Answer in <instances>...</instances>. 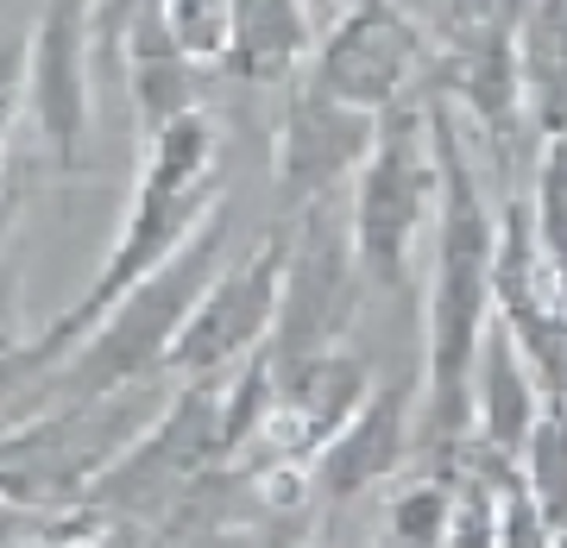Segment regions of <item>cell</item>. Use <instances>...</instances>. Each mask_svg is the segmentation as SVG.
Here are the masks:
<instances>
[{
  "mask_svg": "<svg viewBox=\"0 0 567 548\" xmlns=\"http://www.w3.org/2000/svg\"><path fill=\"white\" fill-rule=\"evenodd\" d=\"M284 278H290V227H271L252 252H227V265L208 278L196 316L183 322L171 365L183 379H215L221 365L259 353L278 328Z\"/></svg>",
  "mask_w": 567,
  "mask_h": 548,
  "instance_id": "5",
  "label": "cell"
},
{
  "mask_svg": "<svg viewBox=\"0 0 567 548\" xmlns=\"http://www.w3.org/2000/svg\"><path fill=\"white\" fill-rule=\"evenodd\" d=\"M20 203H25V164L13 152H0V246H7V227H13Z\"/></svg>",
  "mask_w": 567,
  "mask_h": 548,
  "instance_id": "18",
  "label": "cell"
},
{
  "mask_svg": "<svg viewBox=\"0 0 567 548\" xmlns=\"http://www.w3.org/2000/svg\"><path fill=\"white\" fill-rule=\"evenodd\" d=\"M309 7L303 0H234V39H227V70L252 82L290 76L309 51Z\"/></svg>",
  "mask_w": 567,
  "mask_h": 548,
  "instance_id": "11",
  "label": "cell"
},
{
  "mask_svg": "<svg viewBox=\"0 0 567 548\" xmlns=\"http://www.w3.org/2000/svg\"><path fill=\"white\" fill-rule=\"evenodd\" d=\"M447 524H454V486L447 479H416L391 505V542L398 548H447Z\"/></svg>",
  "mask_w": 567,
  "mask_h": 548,
  "instance_id": "15",
  "label": "cell"
},
{
  "mask_svg": "<svg viewBox=\"0 0 567 548\" xmlns=\"http://www.w3.org/2000/svg\"><path fill=\"white\" fill-rule=\"evenodd\" d=\"M536 246H543V265H548V285L561 290L567 303V133L548 139V158H543V183H536Z\"/></svg>",
  "mask_w": 567,
  "mask_h": 548,
  "instance_id": "13",
  "label": "cell"
},
{
  "mask_svg": "<svg viewBox=\"0 0 567 548\" xmlns=\"http://www.w3.org/2000/svg\"><path fill=\"white\" fill-rule=\"evenodd\" d=\"M410 416L416 410H410V391L398 379L372 385V397L353 410V423L309 461V492L322 505H347V498L372 492L379 479H391L410 461Z\"/></svg>",
  "mask_w": 567,
  "mask_h": 548,
  "instance_id": "9",
  "label": "cell"
},
{
  "mask_svg": "<svg viewBox=\"0 0 567 548\" xmlns=\"http://www.w3.org/2000/svg\"><path fill=\"white\" fill-rule=\"evenodd\" d=\"M517 473H524L529 498L543 505L548 524L567 529V404H543L524 454H517Z\"/></svg>",
  "mask_w": 567,
  "mask_h": 548,
  "instance_id": "12",
  "label": "cell"
},
{
  "mask_svg": "<svg viewBox=\"0 0 567 548\" xmlns=\"http://www.w3.org/2000/svg\"><path fill=\"white\" fill-rule=\"evenodd\" d=\"M429 139L442 164V196H435V271H429V360L423 397H416V442L429 454L461 447L473 435V365L498 316V215L486 203V183L466 158V145L447 126V102H429Z\"/></svg>",
  "mask_w": 567,
  "mask_h": 548,
  "instance_id": "1",
  "label": "cell"
},
{
  "mask_svg": "<svg viewBox=\"0 0 567 548\" xmlns=\"http://www.w3.org/2000/svg\"><path fill=\"white\" fill-rule=\"evenodd\" d=\"M164 32L177 39L183 58L196 63H227V39H234V0H158Z\"/></svg>",
  "mask_w": 567,
  "mask_h": 548,
  "instance_id": "14",
  "label": "cell"
},
{
  "mask_svg": "<svg viewBox=\"0 0 567 548\" xmlns=\"http://www.w3.org/2000/svg\"><path fill=\"white\" fill-rule=\"evenodd\" d=\"M435 196H442V164H435V139H429V114L416 126L404 107H385L379 114V139H372V152L360 164V189L347 203L365 285L404 290L410 240L429 221Z\"/></svg>",
  "mask_w": 567,
  "mask_h": 548,
  "instance_id": "3",
  "label": "cell"
},
{
  "mask_svg": "<svg viewBox=\"0 0 567 548\" xmlns=\"http://www.w3.org/2000/svg\"><path fill=\"white\" fill-rule=\"evenodd\" d=\"M353 290H360V246H353V215L341 196L303 208V227L290 234V278H284V309L271 328V365H290L328 353V341L353 322Z\"/></svg>",
  "mask_w": 567,
  "mask_h": 548,
  "instance_id": "4",
  "label": "cell"
},
{
  "mask_svg": "<svg viewBox=\"0 0 567 548\" xmlns=\"http://www.w3.org/2000/svg\"><path fill=\"white\" fill-rule=\"evenodd\" d=\"M492 479H498V548H555V524H548L543 505L529 498L524 473L492 467Z\"/></svg>",
  "mask_w": 567,
  "mask_h": 548,
  "instance_id": "16",
  "label": "cell"
},
{
  "mask_svg": "<svg viewBox=\"0 0 567 548\" xmlns=\"http://www.w3.org/2000/svg\"><path fill=\"white\" fill-rule=\"evenodd\" d=\"M379 139V114L328 95L316 76H297L290 102H284V121H278V196L284 208L322 203V196H341L353 170L365 164Z\"/></svg>",
  "mask_w": 567,
  "mask_h": 548,
  "instance_id": "6",
  "label": "cell"
},
{
  "mask_svg": "<svg viewBox=\"0 0 567 548\" xmlns=\"http://www.w3.org/2000/svg\"><path fill=\"white\" fill-rule=\"evenodd\" d=\"M365 397H372V365L360 353H347V347H328L316 360L278 372V404L265 416L259 442L278 454L284 467H309L353 423V410Z\"/></svg>",
  "mask_w": 567,
  "mask_h": 548,
  "instance_id": "7",
  "label": "cell"
},
{
  "mask_svg": "<svg viewBox=\"0 0 567 548\" xmlns=\"http://www.w3.org/2000/svg\"><path fill=\"white\" fill-rule=\"evenodd\" d=\"M543 385L529 372L517 334L505 328V316H492L486 341H480V365H473V435L486 442V454H524L529 428L543 416Z\"/></svg>",
  "mask_w": 567,
  "mask_h": 548,
  "instance_id": "10",
  "label": "cell"
},
{
  "mask_svg": "<svg viewBox=\"0 0 567 548\" xmlns=\"http://www.w3.org/2000/svg\"><path fill=\"white\" fill-rule=\"evenodd\" d=\"M303 7H309V25H334V20H347L360 0H303Z\"/></svg>",
  "mask_w": 567,
  "mask_h": 548,
  "instance_id": "19",
  "label": "cell"
},
{
  "mask_svg": "<svg viewBox=\"0 0 567 548\" xmlns=\"http://www.w3.org/2000/svg\"><path fill=\"white\" fill-rule=\"evenodd\" d=\"M221 265H227V208H215L145 285H133L102 322L82 334V347L58 372V391L70 404H95L107 391L140 385L152 365H171V347H177L183 322L196 316L208 278Z\"/></svg>",
  "mask_w": 567,
  "mask_h": 548,
  "instance_id": "2",
  "label": "cell"
},
{
  "mask_svg": "<svg viewBox=\"0 0 567 548\" xmlns=\"http://www.w3.org/2000/svg\"><path fill=\"white\" fill-rule=\"evenodd\" d=\"M32 95V44H0V152H7V133H13V114Z\"/></svg>",
  "mask_w": 567,
  "mask_h": 548,
  "instance_id": "17",
  "label": "cell"
},
{
  "mask_svg": "<svg viewBox=\"0 0 567 548\" xmlns=\"http://www.w3.org/2000/svg\"><path fill=\"white\" fill-rule=\"evenodd\" d=\"M410 58H416V39H410L404 13L391 0H360L347 20L328 25V44L316 51L309 76L322 82L328 95L365 107V114H385L404 95Z\"/></svg>",
  "mask_w": 567,
  "mask_h": 548,
  "instance_id": "8",
  "label": "cell"
}]
</instances>
